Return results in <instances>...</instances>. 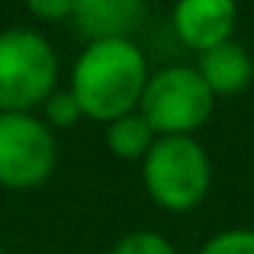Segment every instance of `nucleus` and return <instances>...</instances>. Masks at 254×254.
<instances>
[{
  "label": "nucleus",
  "mask_w": 254,
  "mask_h": 254,
  "mask_svg": "<svg viewBox=\"0 0 254 254\" xmlns=\"http://www.w3.org/2000/svg\"><path fill=\"white\" fill-rule=\"evenodd\" d=\"M151 77L148 55L135 39L87 42L71 68V87L84 119L106 126L110 119L138 110Z\"/></svg>",
  "instance_id": "obj_1"
},
{
  "label": "nucleus",
  "mask_w": 254,
  "mask_h": 254,
  "mask_svg": "<svg viewBox=\"0 0 254 254\" xmlns=\"http://www.w3.org/2000/svg\"><path fill=\"white\" fill-rule=\"evenodd\" d=\"M142 184L158 209L187 216L212 190V158L196 135H158L142 158Z\"/></svg>",
  "instance_id": "obj_2"
},
{
  "label": "nucleus",
  "mask_w": 254,
  "mask_h": 254,
  "mask_svg": "<svg viewBox=\"0 0 254 254\" xmlns=\"http://www.w3.org/2000/svg\"><path fill=\"white\" fill-rule=\"evenodd\" d=\"M62 62L45 32L32 26L0 29V113H36L58 90Z\"/></svg>",
  "instance_id": "obj_3"
},
{
  "label": "nucleus",
  "mask_w": 254,
  "mask_h": 254,
  "mask_svg": "<svg viewBox=\"0 0 254 254\" xmlns=\"http://www.w3.org/2000/svg\"><path fill=\"white\" fill-rule=\"evenodd\" d=\"M138 113L155 135H196L216 113V93L193 64H168L151 71Z\"/></svg>",
  "instance_id": "obj_4"
},
{
  "label": "nucleus",
  "mask_w": 254,
  "mask_h": 254,
  "mask_svg": "<svg viewBox=\"0 0 254 254\" xmlns=\"http://www.w3.org/2000/svg\"><path fill=\"white\" fill-rule=\"evenodd\" d=\"M58 164V135L39 113H0V187L39 190Z\"/></svg>",
  "instance_id": "obj_5"
},
{
  "label": "nucleus",
  "mask_w": 254,
  "mask_h": 254,
  "mask_svg": "<svg viewBox=\"0 0 254 254\" xmlns=\"http://www.w3.org/2000/svg\"><path fill=\"white\" fill-rule=\"evenodd\" d=\"M171 29L184 49L203 55L235 39L238 0H174Z\"/></svg>",
  "instance_id": "obj_6"
},
{
  "label": "nucleus",
  "mask_w": 254,
  "mask_h": 254,
  "mask_svg": "<svg viewBox=\"0 0 254 254\" xmlns=\"http://www.w3.org/2000/svg\"><path fill=\"white\" fill-rule=\"evenodd\" d=\"M145 19V0H77L71 23L87 42L132 39Z\"/></svg>",
  "instance_id": "obj_7"
},
{
  "label": "nucleus",
  "mask_w": 254,
  "mask_h": 254,
  "mask_svg": "<svg viewBox=\"0 0 254 254\" xmlns=\"http://www.w3.org/2000/svg\"><path fill=\"white\" fill-rule=\"evenodd\" d=\"M196 71L206 81V87L216 93V100L238 97L254 81V58L238 39H229V42L203 52L196 62Z\"/></svg>",
  "instance_id": "obj_8"
},
{
  "label": "nucleus",
  "mask_w": 254,
  "mask_h": 254,
  "mask_svg": "<svg viewBox=\"0 0 254 254\" xmlns=\"http://www.w3.org/2000/svg\"><path fill=\"white\" fill-rule=\"evenodd\" d=\"M155 129L148 126V119L142 116L138 110L126 113V116H116L103 126V142L106 151L119 161H138L148 155V148L155 145Z\"/></svg>",
  "instance_id": "obj_9"
},
{
  "label": "nucleus",
  "mask_w": 254,
  "mask_h": 254,
  "mask_svg": "<svg viewBox=\"0 0 254 254\" xmlns=\"http://www.w3.org/2000/svg\"><path fill=\"white\" fill-rule=\"evenodd\" d=\"M39 116H42V123L49 126L52 132H68V129H74L77 123H84V113H81V106H77V100H74V93L71 90H52L49 97H45V103L39 106Z\"/></svg>",
  "instance_id": "obj_10"
},
{
  "label": "nucleus",
  "mask_w": 254,
  "mask_h": 254,
  "mask_svg": "<svg viewBox=\"0 0 254 254\" xmlns=\"http://www.w3.org/2000/svg\"><path fill=\"white\" fill-rule=\"evenodd\" d=\"M106 254H180V251L168 235H161V232L135 229V232H126L123 238H116Z\"/></svg>",
  "instance_id": "obj_11"
},
{
  "label": "nucleus",
  "mask_w": 254,
  "mask_h": 254,
  "mask_svg": "<svg viewBox=\"0 0 254 254\" xmlns=\"http://www.w3.org/2000/svg\"><path fill=\"white\" fill-rule=\"evenodd\" d=\"M196 254H254V229H245V225L222 229L206 238Z\"/></svg>",
  "instance_id": "obj_12"
},
{
  "label": "nucleus",
  "mask_w": 254,
  "mask_h": 254,
  "mask_svg": "<svg viewBox=\"0 0 254 254\" xmlns=\"http://www.w3.org/2000/svg\"><path fill=\"white\" fill-rule=\"evenodd\" d=\"M74 3L77 0H26V10L36 23H68L74 16Z\"/></svg>",
  "instance_id": "obj_13"
},
{
  "label": "nucleus",
  "mask_w": 254,
  "mask_h": 254,
  "mask_svg": "<svg viewBox=\"0 0 254 254\" xmlns=\"http://www.w3.org/2000/svg\"><path fill=\"white\" fill-rule=\"evenodd\" d=\"M0 254H6V251H3V245H0Z\"/></svg>",
  "instance_id": "obj_14"
}]
</instances>
